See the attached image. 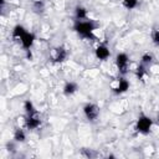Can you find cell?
Here are the masks:
<instances>
[{"label": "cell", "instance_id": "1", "mask_svg": "<svg viewBox=\"0 0 159 159\" xmlns=\"http://www.w3.org/2000/svg\"><path fill=\"white\" fill-rule=\"evenodd\" d=\"M75 31L80 34L82 37L86 39H94L93 31L97 29L96 24L93 21H84V20H77L75 24Z\"/></svg>", "mask_w": 159, "mask_h": 159}, {"label": "cell", "instance_id": "2", "mask_svg": "<svg viewBox=\"0 0 159 159\" xmlns=\"http://www.w3.org/2000/svg\"><path fill=\"white\" fill-rule=\"evenodd\" d=\"M152 125H153V120L150 117L145 116V114H140L139 118L137 119V123H135V129L138 133H142V134H148L152 129Z\"/></svg>", "mask_w": 159, "mask_h": 159}, {"label": "cell", "instance_id": "3", "mask_svg": "<svg viewBox=\"0 0 159 159\" xmlns=\"http://www.w3.org/2000/svg\"><path fill=\"white\" fill-rule=\"evenodd\" d=\"M116 66H117L118 72L120 75H125L129 71V66H130L128 55L124 53V52L117 53V56H116Z\"/></svg>", "mask_w": 159, "mask_h": 159}, {"label": "cell", "instance_id": "4", "mask_svg": "<svg viewBox=\"0 0 159 159\" xmlns=\"http://www.w3.org/2000/svg\"><path fill=\"white\" fill-rule=\"evenodd\" d=\"M83 114L88 120L93 122L99 116V107L97 104H94V103H87L83 107Z\"/></svg>", "mask_w": 159, "mask_h": 159}, {"label": "cell", "instance_id": "5", "mask_svg": "<svg viewBox=\"0 0 159 159\" xmlns=\"http://www.w3.org/2000/svg\"><path fill=\"white\" fill-rule=\"evenodd\" d=\"M111 88L113 89L114 93L120 94V93H124V92H127V91L129 89V82H128L125 78L120 77V78L114 80V81L111 83Z\"/></svg>", "mask_w": 159, "mask_h": 159}, {"label": "cell", "instance_id": "6", "mask_svg": "<svg viewBox=\"0 0 159 159\" xmlns=\"http://www.w3.org/2000/svg\"><path fill=\"white\" fill-rule=\"evenodd\" d=\"M41 125V119H40V116L37 113V111L32 112V113H29L26 116V129L29 130H32V129H36Z\"/></svg>", "mask_w": 159, "mask_h": 159}, {"label": "cell", "instance_id": "7", "mask_svg": "<svg viewBox=\"0 0 159 159\" xmlns=\"http://www.w3.org/2000/svg\"><path fill=\"white\" fill-rule=\"evenodd\" d=\"M51 58L53 62H63L67 58V50L63 46H57L51 50Z\"/></svg>", "mask_w": 159, "mask_h": 159}, {"label": "cell", "instance_id": "8", "mask_svg": "<svg viewBox=\"0 0 159 159\" xmlns=\"http://www.w3.org/2000/svg\"><path fill=\"white\" fill-rule=\"evenodd\" d=\"M34 42H35V35H34L32 32H27V31H26V34L22 36L21 41H20L21 46H22L26 51H27V50H30V48L32 47Z\"/></svg>", "mask_w": 159, "mask_h": 159}, {"label": "cell", "instance_id": "9", "mask_svg": "<svg viewBox=\"0 0 159 159\" xmlns=\"http://www.w3.org/2000/svg\"><path fill=\"white\" fill-rule=\"evenodd\" d=\"M94 55H96V57H97L98 60L104 61V60H107V58L111 56V52H109V48H108L106 45H99V46L96 47Z\"/></svg>", "mask_w": 159, "mask_h": 159}, {"label": "cell", "instance_id": "10", "mask_svg": "<svg viewBox=\"0 0 159 159\" xmlns=\"http://www.w3.org/2000/svg\"><path fill=\"white\" fill-rule=\"evenodd\" d=\"M25 34H26V30H25V27H24L22 25H16V26L12 29L11 36H12V39H14L15 41L20 42V41H21V39H22V36H24Z\"/></svg>", "mask_w": 159, "mask_h": 159}, {"label": "cell", "instance_id": "11", "mask_svg": "<svg viewBox=\"0 0 159 159\" xmlns=\"http://www.w3.org/2000/svg\"><path fill=\"white\" fill-rule=\"evenodd\" d=\"M78 89V84L76 82H67L63 86V93L66 96H72L73 93H76Z\"/></svg>", "mask_w": 159, "mask_h": 159}, {"label": "cell", "instance_id": "12", "mask_svg": "<svg viewBox=\"0 0 159 159\" xmlns=\"http://www.w3.org/2000/svg\"><path fill=\"white\" fill-rule=\"evenodd\" d=\"M134 75H135V77L138 78V80H140V81H145V76H147V70L144 68V65H138L135 68H134Z\"/></svg>", "mask_w": 159, "mask_h": 159}, {"label": "cell", "instance_id": "13", "mask_svg": "<svg viewBox=\"0 0 159 159\" xmlns=\"http://www.w3.org/2000/svg\"><path fill=\"white\" fill-rule=\"evenodd\" d=\"M14 139H15L16 142H20V143L25 142V139H26V133H25L24 128L16 127V129L14 130Z\"/></svg>", "mask_w": 159, "mask_h": 159}, {"label": "cell", "instance_id": "14", "mask_svg": "<svg viewBox=\"0 0 159 159\" xmlns=\"http://www.w3.org/2000/svg\"><path fill=\"white\" fill-rule=\"evenodd\" d=\"M75 17L76 20H86L87 19V10L83 6H77L75 10Z\"/></svg>", "mask_w": 159, "mask_h": 159}, {"label": "cell", "instance_id": "15", "mask_svg": "<svg viewBox=\"0 0 159 159\" xmlns=\"http://www.w3.org/2000/svg\"><path fill=\"white\" fill-rule=\"evenodd\" d=\"M150 37H152V42L154 46H159V29L158 27H154L152 30V34H150Z\"/></svg>", "mask_w": 159, "mask_h": 159}, {"label": "cell", "instance_id": "16", "mask_svg": "<svg viewBox=\"0 0 159 159\" xmlns=\"http://www.w3.org/2000/svg\"><path fill=\"white\" fill-rule=\"evenodd\" d=\"M24 109H25L26 114L32 113V112H35V111H36V108H35L34 103H32L30 99H27V101H25V102H24Z\"/></svg>", "mask_w": 159, "mask_h": 159}, {"label": "cell", "instance_id": "17", "mask_svg": "<svg viewBox=\"0 0 159 159\" xmlns=\"http://www.w3.org/2000/svg\"><path fill=\"white\" fill-rule=\"evenodd\" d=\"M122 4H123V6L125 9L132 10L138 5V0H122Z\"/></svg>", "mask_w": 159, "mask_h": 159}, {"label": "cell", "instance_id": "18", "mask_svg": "<svg viewBox=\"0 0 159 159\" xmlns=\"http://www.w3.org/2000/svg\"><path fill=\"white\" fill-rule=\"evenodd\" d=\"M152 62H153V55L149 53V52L144 53V55L142 56V58H140V63H142V65H150Z\"/></svg>", "mask_w": 159, "mask_h": 159}, {"label": "cell", "instance_id": "19", "mask_svg": "<svg viewBox=\"0 0 159 159\" xmlns=\"http://www.w3.org/2000/svg\"><path fill=\"white\" fill-rule=\"evenodd\" d=\"M158 122H159V114H158Z\"/></svg>", "mask_w": 159, "mask_h": 159}, {"label": "cell", "instance_id": "20", "mask_svg": "<svg viewBox=\"0 0 159 159\" xmlns=\"http://www.w3.org/2000/svg\"><path fill=\"white\" fill-rule=\"evenodd\" d=\"M34 1H39V0H34Z\"/></svg>", "mask_w": 159, "mask_h": 159}]
</instances>
